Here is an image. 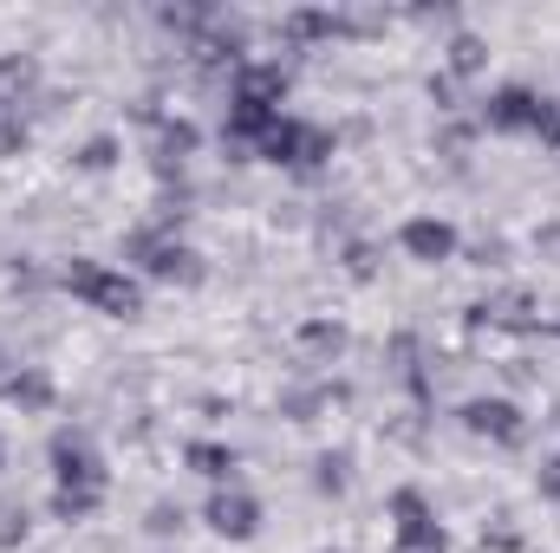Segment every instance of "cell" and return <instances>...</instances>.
<instances>
[{"mask_svg":"<svg viewBox=\"0 0 560 553\" xmlns=\"http://www.w3.org/2000/svg\"><path fill=\"white\" fill-rule=\"evenodd\" d=\"M392 553H411V548H392Z\"/></svg>","mask_w":560,"mask_h":553,"instance_id":"37","label":"cell"},{"mask_svg":"<svg viewBox=\"0 0 560 553\" xmlns=\"http://www.w3.org/2000/svg\"><path fill=\"white\" fill-rule=\"evenodd\" d=\"M398 248L423 261V268H443L450 255H456V228L450 222H436V215H411L405 228H398Z\"/></svg>","mask_w":560,"mask_h":553,"instance_id":"11","label":"cell"},{"mask_svg":"<svg viewBox=\"0 0 560 553\" xmlns=\"http://www.w3.org/2000/svg\"><path fill=\"white\" fill-rule=\"evenodd\" d=\"M456 423L469 430V436H482V443H495V449H522L528 443V411L515 404V398H469Z\"/></svg>","mask_w":560,"mask_h":553,"instance_id":"4","label":"cell"},{"mask_svg":"<svg viewBox=\"0 0 560 553\" xmlns=\"http://www.w3.org/2000/svg\"><path fill=\"white\" fill-rule=\"evenodd\" d=\"M535 138H541V143H548V150L560 156V98H548V111H541V125H535Z\"/></svg>","mask_w":560,"mask_h":553,"instance_id":"29","label":"cell"},{"mask_svg":"<svg viewBox=\"0 0 560 553\" xmlns=\"http://www.w3.org/2000/svg\"><path fill=\"white\" fill-rule=\"evenodd\" d=\"M548 332H555V339H560V319H548Z\"/></svg>","mask_w":560,"mask_h":553,"instance_id":"35","label":"cell"},{"mask_svg":"<svg viewBox=\"0 0 560 553\" xmlns=\"http://www.w3.org/2000/svg\"><path fill=\"white\" fill-rule=\"evenodd\" d=\"M469 138H476V125H443V150H450V156H456V150H469Z\"/></svg>","mask_w":560,"mask_h":553,"instance_id":"33","label":"cell"},{"mask_svg":"<svg viewBox=\"0 0 560 553\" xmlns=\"http://www.w3.org/2000/svg\"><path fill=\"white\" fill-rule=\"evenodd\" d=\"M332 404H346V385H293V391H280V416L287 423H319V416L332 411Z\"/></svg>","mask_w":560,"mask_h":553,"instance_id":"13","label":"cell"},{"mask_svg":"<svg viewBox=\"0 0 560 553\" xmlns=\"http://www.w3.org/2000/svg\"><path fill=\"white\" fill-rule=\"evenodd\" d=\"M535 489H541V502H555V508H560V456H541V469H535Z\"/></svg>","mask_w":560,"mask_h":553,"instance_id":"28","label":"cell"},{"mask_svg":"<svg viewBox=\"0 0 560 553\" xmlns=\"http://www.w3.org/2000/svg\"><path fill=\"white\" fill-rule=\"evenodd\" d=\"M26 534H33V515H26V502L20 495H0V548H26Z\"/></svg>","mask_w":560,"mask_h":553,"instance_id":"22","label":"cell"},{"mask_svg":"<svg viewBox=\"0 0 560 553\" xmlns=\"http://www.w3.org/2000/svg\"><path fill=\"white\" fill-rule=\"evenodd\" d=\"M125 261L150 280H170V286H196L202 280V255L176 228H163V222H143V228L125 235Z\"/></svg>","mask_w":560,"mask_h":553,"instance_id":"1","label":"cell"},{"mask_svg":"<svg viewBox=\"0 0 560 553\" xmlns=\"http://www.w3.org/2000/svg\"><path fill=\"white\" fill-rule=\"evenodd\" d=\"M143 528H150L156 541H170V534H183V528H189V515H183V502H156V508L143 515Z\"/></svg>","mask_w":560,"mask_h":553,"instance_id":"24","label":"cell"},{"mask_svg":"<svg viewBox=\"0 0 560 553\" xmlns=\"http://www.w3.org/2000/svg\"><path fill=\"white\" fill-rule=\"evenodd\" d=\"M482 553H522V534L509 521H495V528H482Z\"/></svg>","mask_w":560,"mask_h":553,"instance_id":"27","label":"cell"},{"mask_svg":"<svg viewBox=\"0 0 560 553\" xmlns=\"http://www.w3.org/2000/svg\"><path fill=\"white\" fill-rule=\"evenodd\" d=\"M392 548H411V553H443L450 548V534H443V521H436V508L423 502V489H398L392 495Z\"/></svg>","mask_w":560,"mask_h":553,"instance_id":"6","label":"cell"},{"mask_svg":"<svg viewBox=\"0 0 560 553\" xmlns=\"http://www.w3.org/2000/svg\"><path fill=\"white\" fill-rule=\"evenodd\" d=\"M202 521H209L222 541H255V534H261V502H255L248 489H235V482H229V489H215V495H209Z\"/></svg>","mask_w":560,"mask_h":553,"instance_id":"9","label":"cell"},{"mask_svg":"<svg viewBox=\"0 0 560 553\" xmlns=\"http://www.w3.org/2000/svg\"><path fill=\"white\" fill-rule=\"evenodd\" d=\"M469 255H476V268H502V261H509V242H502V235H489V242H476Z\"/></svg>","mask_w":560,"mask_h":553,"instance_id":"30","label":"cell"},{"mask_svg":"<svg viewBox=\"0 0 560 553\" xmlns=\"http://www.w3.org/2000/svg\"><path fill=\"white\" fill-rule=\"evenodd\" d=\"M469 326H489V332H541L535 293H528V286H495L489 299L469 306Z\"/></svg>","mask_w":560,"mask_h":553,"instance_id":"8","label":"cell"},{"mask_svg":"<svg viewBox=\"0 0 560 553\" xmlns=\"http://www.w3.org/2000/svg\"><path fill=\"white\" fill-rule=\"evenodd\" d=\"M313 489H319V495H332V502H339V495H346V489H352V456H346V449H326V456H319V462H313Z\"/></svg>","mask_w":560,"mask_h":553,"instance_id":"21","label":"cell"},{"mask_svg":"<svg viewBox=\"0 0 560 553\" xmlns=\"http://www.w3.org/2000/svg\"><path fill=\"white\" fill-rule=\"evenodd\" d=\"M443 72H450L456 85H463V79H482V72H489V39H482V33H450Z\"/></svg>","mask_w":560,"mask_h":553,"instance_id":"16","label":"cell"},{"mask_svg":"<svg viewBox=\"0 0 560 553\" xmlns=\"http://www.w3.org/2000/svg\"><path fill=\"white\" fill-rule=\"evenodd\" d=\"M20 150H26V118L0 105V156H20Z\"/></svg>","mask_w":560,"mask_h":553,"instance_id":"26","label":"cell"},{"mask_svg":"<svg viewBox=\"0 0 560 553\" xmlns=\"http://www.w3.org/2000/svg\"><path fill=\"white\" fill-rule=\"evenodd\" d=\"M52 475L59 489H105V456L85 430H52Z\"/></svg>","mask_w":560,"mask_h":553,"instance_id":"7","label":"cell"},{"mask_svg":"<svg viewBox=\"0 0 560 553\" xmlns=\"http://www.w3.org/2000/svg\"><path fill=\"white\" fill-rule=\"evenodd\" d=\"M541 111H548V98L535 85H502V92L482 98V131H495V138H535Z\"/></svg>","mask_w":560,"mask_h":553,"instance_id":"5","label":"cell"},{"mask_svg":"<svg viewBox=\"0 0 560 553\" xmlns=\"http://www.w3.org/2000/svg\"><path fill=\"white\" fill-rule=\"evenodd\" d=\"M287 66L280 59H248L235 79H229V98H248V105H268V111H280V98H287Z\"/></svg>","mask_w":560,"mask_h":553,"instance_id":"12","label":"cell"},{"mask_svg":"<svg viewBox=\"0 0 560 553\" xmlns=\"http://www.w3.org/2000/svg\"><path fill=\"white\" fill-rule=\"evenodd\" d=\"M0 469H7V436H0Z\"/></svg>","mask_w":560,"mask_h":553,"instance_id":"34","label":"cell"},{"mask_svg":"<svg viewBox=\"0 0 560 553\" xmlns=\"http://www.w3.org/2000/svg\"><path fill=\"white\" fill-rule=\"evenodd\" d=\"M535 255H541V261H560V222H541V228H535Z\"/></svg>","mask_w":560,"mask_h":553,"instance_id":"32","label":"cell"},{"mask_svg":"<svg viewBox=\"0 0 560 553\" xmlns=\"http://www.w3.org/2000/svg\"><path fill=\"white\" fill-rule=\"evenodd\" d=\"M339 261H346V274H352V280L378 274V248H372V242H346V255H339Z\"/></svg>","mask_w":560,"mask_h":553,"instance_id":"25","label":"cell"},{"mask_svg":"<svg viewBox=\"0 0 560 553\" xmlns=\"http://www.w3.org/2000/svg\"><path fill=\"white\" fill-rule=\"evenodd\" d=\"M332 150H339V138H332L326 125H306V118H275V131L255 143V156H261V163L300 169V176L326 169V163H332Z\"/></svg>","mask_w":560,"mask_h":553,"instance_id":"3","label":"cell"},{"mask_svg":"<svg viewBox=\"0 0 560 553\" xmlns=\"http://www.w3.org/2000/svg\"><path fill=\"white\" fill-rule=\"evenodd\" d=\"M105 508V489H52V521H92Z\"/></svg>","mask_w":560,"mask_h":553,"instance_id":"20","label":"cell"},{"mask_svg":"<svg viewBox=\"0 0 560 553\" xmlns=\"http://www.w3.org/2000/svg\"><path fill=\"white\" fill-rule=\"evenodd\" d=\"M346 26H339V13L332 7H293L287 20H280V39L287 46H313V39H339Z\"/></svg>","mask_w":560,"mask_h":553,"instance_id":"15","label":"cell"},{"mask_svg":"<svg viewBox=\"0 0 560 553\" xmlns=\"http://www.w3.org/2000/svg\"><path fill=\"white\" fill-rule=\"evenodd\" d=\"M118 156H125V143H118V138H85V143H79V156H72V163L98 176V169H112Z\"/></svg>","mask_w":560,"mask_h":553,"instance_id":"23","label":"cell"},{"mask_svg":"<svg viewBox=\"0 0 560 553\" xmlns=\"http://www.w3.org/2000/svg\"><path fill=\"white\" fill-rule=\"evenodd\" d=\"M293 345H300L306 365H332V358H346V326L339 319H306Z\"/></svg>","mask_w":560,"mask_h":553,"instance_id":"17","label":"cell"},{"mask_svg":"<svg viewBox=\"0 0 560 553\" xmlns=\"http://www.w3.org/2000/svg\"><path fill=\"white\" fill-rule=\"evenodd\" d=\"M59 286L72 299H85L92 313H105V319H138L143 313V286L131 274H118V268H105V261H66Z\"/></svg>","mask_w":560,"mask_h":553,"instance_id":"2","label":"cell"},{"mask_svg":"<svg viewBox=\"0 0 560 553\" xmlns=\"http://www.w3.org/2000/svg\"><path fill=\"white\" fill-rule=\"evenodd\" d=\"M0 398L20 404V411H52V404H59V391H52V378H46L39 365H20V372L0 385Z\"/></svg>","mask_w":560,"mask_h":553,"instance_id":"18","label":"cell"},{"mask_svg":"<svg viewBox=\"0 0 560 553\" xmlns=\"http://www.w3.org/2000/svg\"><path fill=\"white\" fill-rule=\"evenodd\" d=\"M183 462H189L202 482H215V489H229V482H235V469H242V456H235L229 443H209V436L183 443Z\"/></svg>","mask_w":560,"mask_h":553,"instance_id":"14","label":"cell"},{"mask_svg":"<svg viewBox=\"0 0 560 553\" xmlns=\"http://www.w3.org/2000/svg\"><path fill=\"white\" fill-rule=\"evenodd\" d=\"M430 105H436V111H456V79H450V72L430 79Z\"/></svg>","mask_w":560,"mask_h":553,"instance_id":"31","label":"cell"},{"mask_svg":"<svg viewBox=\"0 0 560 553\" xmlns=\"http://www.w3.org/2000/svg\"><path fill=\"white\" fill-rule=\"evenodd\" d=\"M39 85V59L33 52H0V105L20 111V98Z\"/></svg>","mask_w":560,"mask_h":553,"instance_id":"19","label":"cell"},{"mask_svg":"<svg viewBox=\"0 0 560 553\" xmlns=\"http://www.w3.org/2000/svg\"><path fill=\"white\" fill-rule=\"evenodd\" d=\"M385 365H392V378L411 391V404H418V411L436 404V378H430V365H423V339H418V332H392Z\"/></svg>","mask_w":560,"mask_h":553,"instance_id":"10","label":"cell"},{"mask_svg":"<svg viewBox=\"0 0 560 553\" xmlns=\"http://www.w3.org/2000/svg\"><path fill=\"white\" fill-rule=\"evenodd\" d=\"M319 553H346V548H319Z\"/></svg>","mask_w":560,"mask_h":553,"instance_id":"36","label":"cell"}]
</instances>
